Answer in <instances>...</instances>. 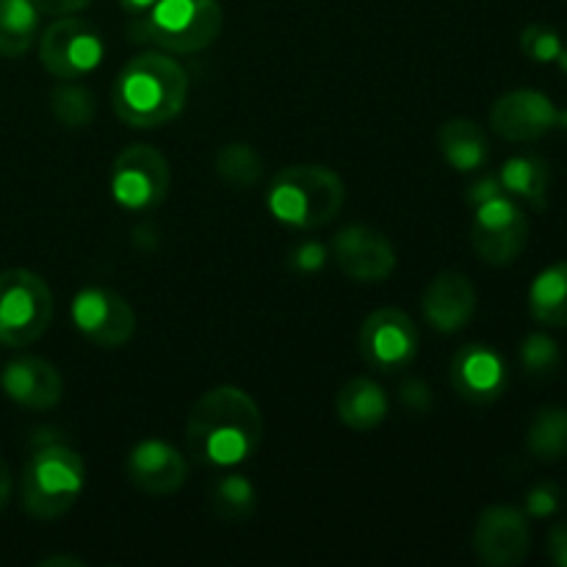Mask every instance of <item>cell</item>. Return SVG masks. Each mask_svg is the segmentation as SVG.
<instances>
[{
	"mask_svg": "<svg viewBox=\"0 0 567 567\" xmlns=\"http://www.w3.org/2000/svg\"><path fill=\"white\" fill-rule=\"evenodd\" d=\"M186 443L199 465L236 468L264 443V413L241 388H210L188 413Z\"/></svg>",
	"mask_w": 567,
	"mask_h": 567,
	"instance_id": "6da1fadb",
	"label": "cell"
},
{
	"mask_svg": "<svg viewBox=\"0 0 567 567\" xmlns=\"http://www.w3.org/2000/svg\"><path fill=\"white\" fill-rule=\"evenodd\" d=\"M188 97V75L164 53H142L127 61L111 89L116 116L131 127H161L175 120Z\"/></svg>",
	"mask_w": 567,
	"mask_h": 567,
	"instance_id": "7a4b0ae2",
	"label": "cell"
},
{
	"mask_svg": "<svg viewBox=\"0 0 567 567\" xmlns=\"http://www.w3.org/2000/svg\"><path fill=\"white\" fill-rule=\"evenodd\" d=\"M343 199H347V188L330 166L299 164L277 172L266 205L282 225L313 230L336 219Z\"/></svg>",
	"mask_w": 567,
	"mask_h": 567,
	"instance_id": "3957f363",
	"label": "cell"
},
{
	"mask_svg": "<svg viewBox=\"0 0 567 567\" xmlns=\"http://www.w3.org/2000/svg\"><path fill=\"white\" fill-rule=\"evenodd\" d=\"M86 487V463L64 443H44L22 471V507L37 520H55L70 513Z\"/></svg>",
	"mask_w": 567,
	"mask_h": 567,
	"instance_id": "277c9868",
	"label": "cell"
},
{
	"mask_svg": "<svg viewBox=\"0 0 567 567\" xmlns=\"http://www.w3.org/2000/svg\"><path fill=\"white\" fill-rule=\"evenodd\" d=\"M219 0H158L147 14L133 17V42H150L166 53H199L221 33Z\"/></svg>",
	"mask_w": 567,
	"mask_h": 567,
	"instance_id": "5b68a950",
	"label": "cell"
},
{
	"mask_svg": "<svg viewBox=\"0 0 567 567\" xmlns=\"http://www.w3.org/2000/svg\"><path fill=\"white\" fill-rule=\"evenodd\" d=\"M53 321V291L28 269L0 271V347L22 349L39 341Z\"/></svg>",
	"mask_w": 567,
	"mask_h": 567,
	"instance_id": "8992f818",
	"label": "cell"
},
{
	"mask_svg": "<svg viewBox=\"0 0 567 567\" xmlns=\"http://www.w3.org/2000/svg\"><path fill=\"white\" fill-rule=\"evenodd\" d=\"M169 164L150 144H131L116 155L111 166V194L122 208L133 214H147L158 208L169 194Z\"/></svg>",
	"mask_w": 567,
	"mask_h": 567,
	"instance_id": "52a82bcc",
	"label": "cell"
},
{
	"mask_svg": "<svg viewBox=\"0 0 567 567\" xmlns=\"http://www.w3.org/2000/svg\"><path fill=\"white\" fill-rule=\"evenodd\" d=\"M105 42L97 28L78 17H59L39 37V61L59 81H78L100 66Z\"/></svg>",
	"mask_w": 567,
	"mask_h": 567,
	"instance_id": "ba28073f",
	"label": "cell"
},
{
	"mask_svg": "<svg viewBox=\"0 0 567 567\" xmlns=\"http://www.w3.org/2000/svg\"><path fill=\"white\" fill-rule=\"evenodd\" d=\"M526 241H529V219L507 194L476 205L474 221H471V244L485 264H515Z\"/></svg>",
	"mask_w": 567,
	"mask_h": 567,
	"instance_id": "9c48e42d",
	"label": "cell"
},
{
	"mask_svg": "<svg viewBox=\"0 0 567 567\" xmlns=\"http://www.w3.org/2000/svg\"><path fill=\"white\" fill-rule=\"evenodd\" d=\"M360 354L371 369L382 374H396L404 371L419 358V327L404 310L380 308L365 316L360 327Z\"/></svg>",
	"mask_w": 567,
	"mask_h": 567,
	"instance_id": "30bf717a",
	"label": "cell"
},
{
	"mask_svg": "<svg viewBox=\"0 0 567 567\" xmlns=\"http://www.w3.org/2000/svg\"><path fill=\"white\" fill-rule=\"evenodd\" d=\"M72 324L94 347L120 349L136 332V313L111 288H83L72 299Z\"/></svg>",
	"mask_w": 567,
	"mask_h": 567,
	"instance_id": "8fae6325",
	"label": "cell"
},
{
	"mask_svg": "<svg viewBox=\"0 0 567 567\" xmlns=\"http://www.w3.org/2000/svg\"><path fill=\"white\" fill-rule=\"evenodd\" d=\"M338 269L358 282H385L396 269L391 238L369 225H349L332 241Z\"/></svg>",
	"mask_w": 567,
	"mask_h": 567,
	"instance_id": "7c38bea8",
	"label": "cell"
},
{
	"mask_svg": "<svg viewBox=\"0 0 567 567\" xmlns=\"http://www.w3.org/2000/svg\"><path fill=\"white\" fill-rule=\"evenodd\" d=\"M529 520L515 507H487L474 529L476 557L491 567H515L529 557Z\"/></svg>",
	"mask_w": 567,
	"mask_h": 567,
	"instance_id": "4fadbf2b",
	"label": "cell"
},
{
	"mask_svg": "<svg viewBox=\"0 0 567 567\" xmlns=\"http://www.w3.org/2000/svg\"><path fill=\"white\" fill-rule=\"evenodd\" d=\"M452 385L465 402L491 404L504 396L509 385V371L502 354L487 343H468L452 358Z\"/></svg>",
	"mask_w": 567,
	"mask_h": 567,
	"instance_id": "5bb4252c",
	"label": "cell"
},
{
	"mask_svg": "<svg viewBox=\"0 0 567 567\" xmlns=\"http://www.w3.org/2000/svg\"><path fill=\"white\" fill-rule=\"evenodd\" d=\"M557 105L535 89H518L498 97L491 109V125L507 142H537L557 127Z\"/></svg>",
	"mask_w": 567,
	"mask_h": 567,
	"instance_id": "9a60e30c",
	"label": "cell"
},
{
	"mask_svg": "<svg viewBox=\"0 0 567 567\" xmlns=\"http://www.w3.org/2000/svg\"><path fill=\"white\" fill-rule=\"evenodd\" d=\"M127 480L150 496H172L183 487L188 463L175 446L166 441H142L127 454Z\"/></svg>",
	"mask_w": 567,
	"mask_h": 567,
	"instance_id": "2e32d148",
	"label": "cell"
},
{
	"mask_svg": "<svg viewBox=\"0 0 567 567\" xmlns=\"http://www.w3.org/2000/svg\"><path fill=\"white\" fill-rule=\"evenodd\" d=\"M421 310H424L426 324L435 327L437 332L454 336V332L465 330L476 313L474 282L460 271H441L426 286L424 297H421Z\"/></svg>",
	"mask_w": 567,
	"mask_h": 567,
	"instance_id": "e0dca14e",
	"label": "cell"
},
{
	"mask_svg": "<svg viewBox=\"0 0 567 567\" xmlns=\"http://www.w3.org/2000/svg\"><path fill=\"white\" fill-rule=\"evenodd\" d=\"M0 388L14 404L25 410H50L64 396L59 369L44 358H17L0 374Z\"/></svg>",
	"mask_w": 567,
	"mask_h": 567,
	"instance_id": "ac0fdd59",
	"label": "cell"
},
{
	"mask_svg": "<svg viewBox=\"0 0 567 567\" xmlns=\"http://www.w3.org/2000/svg\"><path fill=\"white\" fill-rule=\"evenodd\" d=\"M338 419L343 426L354 432H371L385 421L388 396L369 377H354L338 391L336 399Z\"/></svg>",
	"mask_w": 567,
	"mask_h": 567,
	"instance_id": "d6986e66",
	"label": "cell"
},
{
	"mask_svg": "<svg viewBox=\"0 0 567 567\" xmlns=\"http://www.w3.org/2000/svg\"><path fill=\"white\" fill-rule=\"evenodd\" d=\"M437 147L457 172H476L491 158L485 131L474 120H449L437 131Z\"/></svg>",
	"mask_w": 567,
	"mask_h": 567,
	"instance_id": "ffe728a7",
	"label": "cell"
},
{
	"mask_svg": "<svg viewBox=\"0 0 567 567\" xmlns=\"http://www.w3.org/2000/svg\"><path fill=\"white\" fill-rule=\"evenodd\" d=\"M502 188L509 197L526 199L535 208H546V194L548 183H551V166L540 155H515L504 164L502 175Z\"/></svg>",
	"mask_w": 567,
	"mask_h": 567,
	"instance_id": "44dd1931",
	"label": "cell"
},
{
	"mask_svg": "<svg viewBox=\"0 0 567 567\" xmlns=\"http://www.w3.org/2000/svg\"><path fill=\"white\" fill-rule=\"evenodd\" d=\"M529 310L546 327H567V260L543 269L529 288Z\"/></svg>",
	"mask_w": 567,
	"mask_h": 567,
	"instance_id": "7402d4cb",
	"label": "cell"
},
{
	"mask_svg": "<svg viewBox=\"0 0 567 567\" xmlns=\"http://www.w3.org/2000/svg\"><path fill=\"white\" fill-rule=\"evenodd\" d=\"M39 33V9L33 0H0V55L20 59Z\"/></svg>",
	"mask_w": 567,
	"mask_h": 567,
	"instance_id": "603a6c76",
	"label": "cell"
},
{
	"mask_svg": "<svg viewBox=\"0 0 567 567\" xmlns=\"http://www.w3.org/2000/svg\"><path fill=\"white\" fill-rule=\"evenodd\" d=\"M526 446L537 460L557 463L567 457V410L565 408H543L532 419L526 432Z\"/></svg>",
	"mask_w": 567,
	"mask_h": 567,
	"instance_id": "cb8c5ba5",
	"label": "cell"
},
{
	"mask_svg": "<svg viewBox=\"0 0 567 567\" xmlns=\"http://www.w3.org/2000/svg\"><path fill=\"white\" fill-rule=\"evenodd\" d=\"M210 504H214V513L221 520L238 524V520L252 515L255 504H258V493H255V485L247 476H221L216 482L214 493H210Z\"/></svg>",
	"mask_w": 567,
	"mask_h": 567,
	"instance_id": "d4e9b609",
	"label": "cell"
},
{
	"mask_svg": "<svg viewBox=\"0 0 567 567\" xmlns=\"http://www.w3.org/2000/svg\"><path fill=\"white\" fill-rule=\"evenodd\" d=\"M216 172H219L227 186L249 188L258 183L260 172H264V161L249 144H225L216 155Z\"/></svg>",
	"mask_w": 567,
	"mask_h": 567,
	"instance_id": "484cf974",
	"label": "cell"
},
{
	"mask_svg": "<svg viewBox=\"0 0 567 567\" xmlns=\"http://www.w3.org/2000/svg\"><path fill=\"white\" fill-rule=\"evenodd\" d=\"M50 105H53V116L66 127H86L92 125L94 120V94L89 89L75 86V83H61V86L53 89V97H50Z\"/></svg>",
	"mask_w": 567,
	"mask_h": 567,
	"instance_id": "4316f807",
	"label": "cell"
},
{
	"mask_svg": "<svg viewBox=\"0 0 567 567\" xmlns=\"http://www.w3.org/2000/svg\"><path fill=\"white\" fill-rule=\"evenodd\" d=\"M520 363L524 371L535 380H548V377L557 374L559 363H563V354L554 338L543 336V332H532L529 338L520 347Z\"/></svg>",
	"mask_w": 567,
	"mask_h": 567,
	"instance_id": "83f0119b",
	"label": "cell"
},
{
	"mask_svg": "<svg viewBox=\"0 0 567 567\" xmlns=\"http://www.w3.org/2000/svg\"><path fill=\"white\" fill-rule=\"evenodd\" d=\"M563 44V37H559L551 25H543V22H532V25H526L524 33H520V50H524L532 61H540V64L557 61Z\"/></svg>",
	"mask_w": 567,
	"mask_h": 567,
	"instance_id": "f1b7e54d",
	"label": "cell"
},
{
	"mask_svg": "<svg viewBox=\"0 0 567 567\" xmlns=\"http://www.w3.org/2000/svg\"><path fill=\"white\" fill-rule=\"evenodd\" d=\"M559 507H563V491L557 485H551V482H543V485L532 487L529 496H526V509L535 518H548Z\"/></svg>",
	"mask_w": 567,
	"mask_h": 567,
	"instance_id": "f546056e",
	"label": "cell"
},
{
	"mask_svg": "<svg viewBox=\"0 0 567 567\" xmlns=\"http://www.w3.org/2000/svg\"><path fill=\"white\" fill-rule=\"evenodd\" d=\"M92 0H33V6L39 9V14H50V17H66L75 14V11L86 9Z\"/></svg>",
	"mask_w": 567,
	"mask_h": 567,
	"instance_id": "4dcf8cb0",
	"label": "cell"
},
{
	"mask_svg": "<svg viewBox=\"0 0 567 567\" xmlns=\"http://www.w3.org/2000/svg\"><path fill=\"white\" fill-rule=\"evenodd\" d=\"M548 554L557 565L567 567V520L565 524H557L548 535Z\"/></svg>",
	"mask_w": 567,
	"mask_h": 567,
	"instance_id": "1f68e13d",
	"label": "cell"
},
{
	"mask_svg": "<svg viewBox=\"0 0 567 567\" xmlns=\"http://www.w3.org/2000/svg\"><path fill=\"white\" fill-rule=\"evenodd\" d=\"M402 402L413 410H426L430 408V391H426L424 382L413 380L402 388Z\"/></svg>",
	"mask_w": 567,
	"mask_h": 567,
	"instance_id": "d6a6232c",
	"label": "cell"
},
{
	"mask_svg": "<svg viewBox=\"0 0 567 567\" xmlns=\"http://www.w3.org/2000/svg\"><path fill=\"white\" fill-rule=\"evenodd\" d=\"M155 3H158V0H120V6H122V9H125L131 17L147 14V11L153 9Z\"/></svg>",
	"mask_w": 567,
	"mask_h": 567,
	"instance_id": "836d02e7",
	"label": "cell"
},
{
	"mask_svg": "<svg viewBox=\"0 0 567 567\" xmlns=\"http://www.w3.org/2000/svg\"><path fill=\"white\" fill-rule=\"evenodd\" d=\"M9 498H11V471L9 465L0 460V509L9 504Z\"/></svg>",
	"mask_w": 567,
	"mask_h": 567,
	"instance_id": "e575fe53",
	"label": "cell"
},
{
	"mask_svg": "<svg viewBox=\"0 0 567 567\" xmlns=\"http://www.w3.org/2000/svg\"><path fill=\"white\" fill-rule=\"evenodd\" d=\"M42 565H78L81 567L83 563H78V559H66V557H53V559H42Z\"/></svg>",
	"mask_w": 567,
	"mask_h": 567,
	"instance_id": "d590c367",
	"label": "cell"
},
{
	"mask_svg": "<svg viewBox=\"0 0 567 567\" xmlns=\"http://www.w3.org/2000/svg\"><path fill=\"white\" fill-rule=\"evenodd\" d=\"M557 61H559V66H563V72H565V75H567V44H563V50H559Z\"/></svg>",
	"mask_w": 567,
	"mask_h": 567,
	"instance_id": "8d00e7d4",
	"label": "cell"
},
{
	"mask_svg": "<svg viewBox=\"0 0 567 567\" xmlns=\"http://www.w3.org/2000/svg\"><path fill=\"white\" fill-rule=\"evenodd\" d=\"M557 127H563V131H567V111H559V116H557Z\"/></svg>",
	"mask_w": 567,
	"mask_h": 567,
	"instance_id": "74e56055",
	"label": "cell"
}]
</instances>
